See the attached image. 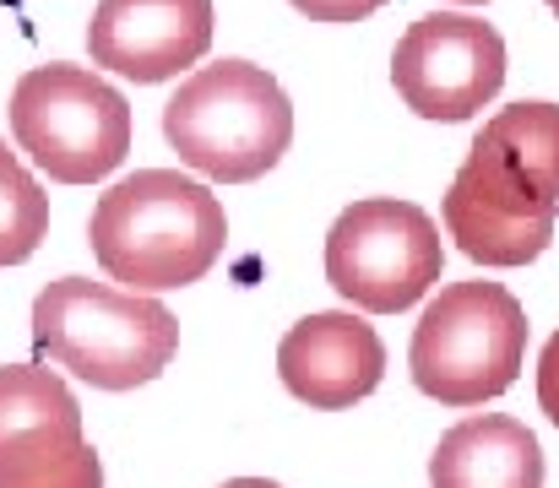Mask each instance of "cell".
Returning <instances> with one entry per match:
<instances>
[{
    "mask_svg": "<svg viewBox=\"0 0 559 488\" xmlns=\"http://www.w3.org/2000/svg\"><path fill=\"white\" fill-rule=\"evenodd\" d=\"M87 245L109 283L153 299L201 283L217 266L228 245V217L201 179H186L180 168H136L98 195L87 217Z\"/></svg>",
    "mask_w": 559,
    "mask_h": 488,
    "instance_id": "cell-1",
    "label": "cell"
},
{
    "mask_svg": "<svg viewBox=\"0 0 559 488\" xmlns=\"http://www.w3.org/2000/svg\"><path fill=\"white\" fill-rule=\"evenodd\" d=\"M33 342L44 358L98 391H136L169 369L180 321L147 294L93 277H55L33 299Z\"/></svg>",
    "mask_w": 559,
    "mask_h": 488,
    "instance_id": "cell-2",
    "label": "cell"
},
{
    "mask_svg": "<svg viewBox=\"0 0 559 488\" xmlns=\"http://www.w3.org/2000/svg\"><path fill=\"white\" fill-rule=\"evenodd\" d=\"M164 136L195 174L245 185L283 163L294 142V104L266 66L217 60L186 76L164 104Z\"/></svg>",
    "mask_w": 559,
    "mask_h": 488,
    "instance_id": "cell-3",
    "label": "cell"
},
{
    "mask_svg": "<svg viewBox=\"0 0 559 488\" xmlns=\"http://www.w3.org/2000/svg\"><path fill=\"white\" fill-rule=\"evenodd\" d=\"M527 358V310L500 283H445L413 325L407 369L440 407H478L516 385Z\"/></svg>",
    "mask_w": 559,
    "mask_h": 488,
    "instance_id": "cell-4",
    "label": "cell"
},
{
    "mask_svg": "<svg viewBox=\"0 0 559 488\" xmlns=\"http://www.w3.org/2000/svg\"><path fill=\"white\" fill-rule=\"evenodd\" d=\"M11 136L60 185H93L131 153L126 98L87 66H33L11 87Z\"/></svg>",
    "mask_w": 559,
    "mask_h": 488,
    "instance_id": "cell-5",
    "label": "cell"
},
{
    "mask_svg": "<svg viewBox=\"0 0 559 488\" xmlns=\"http://www.w3.org/2000/svg\"><path fill=\"white\" fill-rule=\"evenodd\" d=\"M445 250L424 206L396 195H365L337 212L326 234V283L370 316H396L440 283Z\"/></svg>",
    "mask_w": 559,
    "mask_h": 488,
    "instance_id": "cell-6",
    "label": "cell"
},
{
    "mask_svg": "<svg viewBox=\"0 0 559 488\" xmlns=\"http://www.w3.org/2000/svg\"><path fill=\"white\" fill-rule=\"evenodd\" d=\"M391 82L418 120H473L506 87V38L467 11L418 16L396 38Z\"/></svg>",
    "mask_w": 559,
    "mask_h": 488,
    "instance_id": "cell-7",
    "label": "cell"
},
{
    "mask_svg": "<svg viewBox=\"0 0 559 488\" xmlns=\"http://www.w3.org/2000/svg\"><path fill=\"white\" fill-rule=\"evenodd\" d=\"M440 212H445V234L456 239V250L467 261H478V266H527L549 250L559 206L533 195L527 185H516L478 147H467Z\"/></svg>",
    "mask_w": 559,
    "mask_h": 488,
    "instance_id": "cell-8",
    "label": "cell"
},
{
    "mask_svg": "<svg viewBox=\"0 0 559 488\" xmlns=\"http://www.w3.org/2000/svg\"><path fill=\"white\" fill-rule=\"evenodd\" d=\"M212 44V0H98L87 22L93 66L131 82H169Z\"/></svg>",
    "mask_w": 559,
    "mask_h": 488,
    "instance_id": "cell-9",
    "label": "cell"
},
{
    "mask_svg": "<svg viewBox=\"0 0 559 488\" xmlns=\"http://www.w3.org/2000/svg\"><path fill=\"white\" fill-rule=\"evenodd\" d=\"M277 374L299 402L337 413V407L365 402L380 385L385 347L365 316L321 310V316H305L299 325H288V336L277 342Z\"/></svg>",
    "mask_w": 559,
    "mask_h": 488,
    "instance_id": "cell-10",
    "label": "cell"
},
{
    "mask_svg": "<svg viewBox=\"0 0 559 488\" xmlns=\"http://www.w3.org/2000/svg\"><path fill=\"white\" fill-rule=\"evenodd\" d=\"M429 488H544V445L506 413L462 418L429 456Z\"/></svg>",
    "mask_w": 559,
    "mask_h": 488,
    "instance_id": "cell-11",
    "label": "cell"
},
{
    "mask_svg": "<svg viewBox=\"0 0 559 488\" xmlns=\"http://www.w3.org/2000/svg\"><path fill=\"white\" fill-rule=\"evenodd\" d=\"M473 147L500 163L516 185H527L533 195L559 206V104L522 98V104L500 109L495 120H484Z\"/></svg>",
    "mask_w": 559,
    "mask_h": 488,
    "instance_id": "cell-12",
    "label": "cell"
},
{
    "mask_svg": "<svg viewBox=\"0 0 559 488\" xmlns=\"http://www.w3.org/2000/svg\"><path fill=\"white\" fill-rule=\"evenodd\" d=\"M0 488H104V462L82 424L27 429L0 445Z\"/></svg>",
    "mask_w": 559,
    "mask_h": 488,
    "instance_id": "cell-13",
    "label": "cell"
},
{
    "mask_svg": "<svg viewBox=\"0 0 559 488\" xmlns=\"http://www.w3.org/2000/svg\"><path fill=\"white\" fill-rule=\"evenodd\" d=\"M49 424H82V407L66 391V380L38 364H5L0 369V445Z\"/></svg>",
    "mask_w": 559,
    "mask_h": 488,
    "instance_id": "cell-14",
    "label": "cell"
},
{
    "mask_svg": "<svg viewBox=\"0 0 559 488\" xmlns=\"http://www.w3.org/2000/svg\"><path fill=\"white\" fill-rule=\"evenodd\" d=\"M49 234V195L0 142V266H22Z\"/></svg>",
    "mask_w": 559,
    "mask_h": 488,
    "instance_id": "cell-15",
    "label": "cell"
},
{
    "mask_svg": "<svg viewBox=\"0 0 559 488\" xmlns=\"http://www.w3.org/2000/svg\"><path fill=\"white\" fill-rule=\"evenodd\" d=\"M538 407L549 413V424H559V331L538 353Z\"/></svg>",
    "mask_w": 559,
    "mask_h": 488,
    "instance_id": "cell-16",
    "label": "cell"
},
{
    "mask_svg": "<svg viewBox=\"0 0 559 488\" xmlns=\"http://www.w3.org/2000/svg\"><path fill=\"white\" fill-rule=\"evenodd\" d=\"M305 16H316V22H359V16H370L374 5H385V0H294Z\"/></svg>",
    "mask_w": 559,
    "mask_h": 488,
    "instance_id": "cell-17",
    "label": "cell"
},
{
    "mask_svg": "<svg viewBox=\"0 0 559 488\" xmlns=\"http://www.w3.org/2000/svg\"><path fill=\"white\" fill-rule=\"evenodd\" d=\"M223 488H283V484H272V478H234V484H223Z\"/></svg>",
    "mask_w": 559,
    "mask_h": 488,
    "instance_id": "cell-18",
    "label": "cell"
},
{
    "mask_svg": "<svg viewBox=\"0 0 559 488\" xmlns=\"http://www.w3.org/2000/svg\"><path fill=\"white\" fill-rule=\"evenodd\" d=\"M549 5H555V16H559V0H549Z\"/></svg>",
    "mask_w": 559,
    "mask_h": 488,
    "instance_id": "cell-19",
    "label": "cell"
},
{
    "mask_svg": "<svg viewBox=\"0 0 559 488\" xmlns=\"http://www.w3.org/2000/svg\"><path fill=\"white\" fill-rule=\"evenodd\" d=\"M462 5H478V0H462Z\"/></svg>",
    "mask_w": 559,
    "mask_h": 488,
    "instance_id": "cell-20",
    "label": "cell"
}]
</instances>
